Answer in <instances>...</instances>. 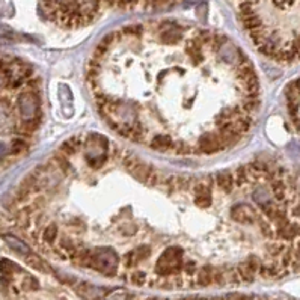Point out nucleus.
<instances>
[{
  "instance_id": "obj_1",
  "label": "nucleus",
  "mask_w": 300,
  "mask_h": 300,
  "mask_svg": "<svg viewBox=\"0 0 300 300\" xmlns=\"http://www.w3.org/2000/svg\"><path fill=\"white\" fill-rule=\"evenodd\" d=\"M238 20L257 48L278 62L299 55V0H231Z\"/></svg>"
},
{
  "instance_id": "obj_2",
  "label": "nucleus",
  "mask_w": 300,
  "mask_h": 300,
  "mask_svg": "<svg viewBox=\"0 0 300 300\" xmlns=\"http://www.w3.org/2000/svg\"><path fill=\"white\" fill-rule=\"evenodd\" d=\"M180 0H43L48 17L64 27H82L95 22L106 9H155Z\"/></svg>"
},
{
  "instance_id": "obj_3",
  "label": "nucleus",
  "mask_w": 300,
  "mask_h": 300,
  "mask_svg": "<svg viewBox=\"0 0 300 300\" xmlns=\"http://www.w3.org/2000/svg\"><path fill=\"white\" fill-rule=\"evenodd\" d=\"M183 249L178 246L168 248L157 261V269L155 272L158 276L166 278V276H178L181 269H183Z\"/></svg>"
},
{
  "instance_id": "obj_4",
  "label": "nucleus",
  "mask_w": 300,
  "mask_h": 300,
  "mask_svg": "<svg viewBox=\"0 0 300 300\" xmlns=\"http://www.w3.org/2000/svg\"><path fill=\"white\" fill-rule=\"evenodd\" d=\"M223 150H226V148L223 147V142H222L217 131H208V133H204L202 136H199L196 147H195L196 154H208V155Z\"/></svg>"
},
{
  "instance_id": "obj_5",
  "label": "nucleus",
  "mask_w": 300,
  "mask_h": 300,
  "mask_svg": "<svg viewBox=\"0 0 300 300\" xmlns=\"http://www.w3.org/2000/svg\"><path fill=\"white\" fill-rule=\"evenodd\" d=\"M126 169L140 183H148V178H150V175L154 171V168L151 166L150 163H145V162H142L139 158H134L133 163L129 165Z\"/></svg>"
},
{
  "instance_id": "obj_6",
  "label": "nucleus",
  "mask_w": 300,
  "mask_h": 300,
  "mask_svg": "<svg viewBox=\"0 0 300 300\" xmlns=\"http://www.w3.org/2000/svg\"><path fill=\"white\" fill-rule=\"evenodd\" d=\"M231 219L236 220L238 223H244V225H252L257 222V213L254 208H251L249 205H236L231 210Z\"/></svg>"
},
{
  "instance_id": "obj_7",
  "label": "nucleus",
  "mask_w": 300,
  "mask_h": 300,
  "mask_svg": "<svg viewBox=\"0 0 300 300\" xmlns=\"http://www.w3.org/2000/svg\"><path fill=\"white\" fill-rule=\"evenodd\" d=\"M2 238L6 241V244L14 251V252H17L19 255H23V257H27L29 254H32V251H30V248L20 240L19 237H15L14 234H8V233H5V234H2Z\"/></svg>"
},
{
  "instance_id": "obj_8",
  "label": "nucleus",
  "mask_w": 300,
  "mask_h": 300,
  "mask_svg": "<svg viewBox=\"0 0 300 300\" xmlns=\"http://www.w3.org/2000/svg\"><path fill=\"white\" fill-rule=\"evenodd\" d=\"M216 184H217V187L225 193V195H230V193L234 190V187H236V184H234V175L230 171L220 172L216 177Z\"/></svg>"
},
{
  "instance_id": "obj_9",
  "label": "nucleus",
  "mask_w": 300,
  "mask_h": 300,
  "mask_svg": "<svg viewBox=\"0 0 300 300\" xmlns=\"http://www.w3.org/2000/svg\"><path fill=\"white\" fill-rule=\"evenodd\" d=\"M77 296H80L82 299L85 300H98L101 297L100 294V290L92 287L91 284H86V282H79L76 287H74Z\"/></svg>"
},
{
  "instance_id": "obj_10",
  "label": "nucleus",
  "mask_w": 300,
  "mask_h": 300,
  "mask_svg": "<svg viewBox=\"0 0 300 300\" xmlns=\"http://www.w3.org/2000/svg\"><path fill=\"white\" fill-rule=\"evenodd\" d=\"M150 147L152 150L162 151V152H166V151H172L173 147V139L168 134H158V136H154L151 139Z\"/></svg>"
},
{
  "instance_id": "obj_11",
  "label": "nucleus",
  "mask_w": 300,
  "mask_h": 300,
  "mask_svg": "<svg viewBox=\"0 0 300 300\" xmlns=\"http://www.w3.org/2000/svg\"><path fill=\"white\" fill-rule=\"evenodd\" d=\"M82 142H83V139H82L80 136H74V137L65 140L64 144L61 145L59 151H61V154H62L64 157H71V155H74V154L77 152V150L80 148Z\"/></svg>"
},
{
  "instance_id": "obj_12",
  "label": "nucleus",
  "mask_w": 300,
  "mask_h": 300,
  "mask_svg": "<svg viewBox=\"0 0 300 300\" xmlns=\"http://www.w3.org/2000/svg\"><path fill=\"white\" fill-rule=\"evenodd\" d=\"M196 284L198 287H210L213 284V267L204 266L196 270Z\"/></svg>"
},
{
  "instance_id": "obj_13",
  "label": "nucleus",
  "mask_w": 300,
  "mask_h": 300,
  "mask_svg": "<svg viewBox=\"0 0 300 300\" xmlns=\"http://www.w3.org/2000/svg\"><path fill=\"white\" fill-rule=\"evenodd\" d=\"M24 259H26V264H27L29 267H32V269H35V270H38V272H41V273H50V267H48L47 262H45L44 259H41L38 255L29 254L27 257H24Z\"/></svg>"
},
{
  "instance_id": "obj_14",
  "label": "nucleus",
  "mask_w": 300,
  "mask_h": 300,
  "mask_svg": "<svg viewBox=\"0 0 300 300\" xmlns=\"http://www.w3.org/2000/svg\"><path fill=\"white\" fill-rule=\"evenodd\" d=\"M236 272L241 282H248V284H251V282H254L255 278H257V273H255V272H252V270H251V267H249L244 261H243V262H240V264L237 266Z\"/></svg>"
},
{
  "instance_id": "obj_15",
  "label": "nucleus",
  "mask_w": 300,
  "mask_h": 300,
  "mask_svg": "<svg viewBox=\"0 0 300 300\" xmlns=\"http://www.w3.org/2000/svg\"><path fill=\"white\" fill-rule=\"evenodd\" d=\"M58 226L55 223H50L43 233H41V240H43L44 244H48V246H53L58 240Z\"/></svg>"
},
{
  "instance_id": "obj_16",
  "label": "nucleus",
  "mask_w": 300,
  "mask_h": 300,
  "mask_svg": "<svg viewBox=\"0 0 300 300\" xmlns=\"http://www.w3.org/2000/svg\"><path fill=\"white\" fill-rule=\"evenodd\" d=\"M241 110H243V113L246 115V116H251V118H254L255 116V113L258 112V109H259V98H254V100H251V98H246L243 103H241Z\"/></svg>"
},
{
  "instance_id": "obj_17",
  "label": "nucleus",
  "mask_w": 300,
  "mask_h": 300,
  "mask_svg": "<svg viewBox=\"0 0 300 300\" xmlns=\"http://www.w3.org/2000/svg\"><path fill=\"white\" fill-rule=\"evenodd\" d=\"M233 175H234V184H236V187H243L246 183H249V171H248V166L246 165L238 166Z\"/></svg>"
},
{
  "instance_id": "obj_18",
  "label": "nucleus",
  "mask_w": 300,
  "mask_h": 300,
  "mask_svg": "<svg viewBox=\"0 0 300 300\" xmlns=\"http://www.w3.org/2000/svg\"><path fill=\"white\" fill-rule=\"evenodd\" d=\"M29 148V144L26 142V139H23V137H14L12 139V142H11V148L8 150V152L11 154V155H20L23 154L24 151H27Z\"/></svg>"
},
{
  "instance_id": "obj_19",
  "label": "nucleus",
  "mask_w": 300,
  "mask_h": 300,
  "mask_svg": "<svg viewBox=\"0 0 300 300\" xmlns=\"http://www.w3.org/2000/svg\"><path fill=\"white\" fill-rule=\"evenodd\" d=\"M287 97H288V103H299V80L297 79H294L287 86Z\"/></svg>"
},
{
  "instance_id": "obj_20",
  "label": "nucleus",
  "mask_w": 300,
  "mask_h": 300,
  "mask_svg": "<svg viewBox=\"0 0 300 300\" xmlns=\"http://www.w3.org/2000/svg\"><path fill=\"white\" fill-rule=\"evenodd\" d=\"M213 204V193H205V195H196L195 196V205L199 208H210Z\"/></svg>"
},
{
  "instance_id": "obj_21",
  "label": "nucleus",
  "mask_w": 300,
  "mask_h": 300,
  "mask_svg": "<svg viewBox=\"0 0 300 300\" xmlns=\"http://www.w3.org/2000/svg\"><path fill=\"white\" fill-rule=\"evenodd\" d=\"M130 280H131V284H134V285H137V287H142V285H145L147 284V273L145 272H142V270H134L131 275H130Z\"/></svg>"
},
{
  "instance_id": "obj_22",
  "label": "nucleus",
  "mask_w": 300,
  "mask_h": 300,
  "mask_svg": "<svg viewBox=\"0 0 300 300\" xmlns=\"http://www.w3.org/2000/svg\"><path fill=\"white\" fill-rule=\"evenodd\" d=\"M285 246L287 244H284L282 241H275V243H270V244H267V254L270 255L272 258H276L279 257L280 254H282V251L285 249Z\"/></svg>"
},
{
  "instance_id": "obj_23",
  "label": "nucleus",
  "mask_w": 300,
  "mask_h": 300,
  "mask_svg": "<svg viewBox=\"0 0 300 300\" xmlns=\"http://www.w3.org/2000/svg\"><path fill=\"white\" fill-rule=\"evenodd\" d=\"M38 287H40V284H38V280L35 278L26 276V278L23 279L22 288L24 291H33V290H38Z\"/></svg>"
},
{
  "instance_id": "obj_24",
  "label": "nucleus",
  "mask_w": 300,
  "mask_h": 300,
  "mask_svg": "<svg viewBox=\"0 0 300 300\" xmlns=\"http://www.w3.org/2000/svg\"><path fill=\"white\" fill-rule=\"evenodd\" d=\"M213 284L217 287H225L226 282H225V275H223V270L222 269H213Z\"/></svg>"
},
{
  "instance_id": "obj_25",
  "label": "nucleus",
  "mask_w": 300,
  "mask_h": 300,
  "mask_svg": "<svg viewBox=\"0 0 300 300\" xmlns=\"http://www.w3.org/2000/svg\"><path fill=\"white\" fill-rule=\"evenodd\" d=\"M244 262L251 267V270L252 272H255V273H258V270H259V267H261V259L258 257H255V255H251V257H248L246 259H244Z\"/></svg>"
},
{
  "instance_id": "obj_26",
  "label": "nucleus",
  "mask_w": 300,
  "mask_h": 300,
  "mask_svg": "<svg viewBox=\"0 0 300 300\" xmlns=\"http://www.w3.org/2000/svg\"><path fill=\"white\" fill-rule=\"evenodd\" d=\"M187 276H193L195 273H196V270H198V267H196V262L195 261H186V262H183V269H181Z\"/></svg>"
},
{
  "instance_id": "obj_27",
  "label": "nucleus",
  "mask_w": 300,
  "mask_h": 300,
  "mask_svg": "<svg viewBox=\"0 0 300 300\" xmlns=\"http://www.w3.org/2000/svg\"><path fill=\"white\" fill-rule=\"evenodd\" d=\"M121 231H122L126 236H131V234H134L136 226H134L133 223H126V225H122V226H121Z\"/></svg>"
},
{
  "instance_id": "obj_28",
  "label": "nucleus",
  "mask_w": 300,
  "mask_h": 300,
  "mask_svg": "<svg viewBox=\"0 0 300 300\" xmlns=\"http://www.w3.org/2000/svg\"><path fill=\"white\" fill-rule=\"evenodd\" d=\"M6 152H8V150L5 148V145H3V144H0V158H2V155H3V154H6Z\"/></svg>"
},
{
  "instance_id": "obj_29",
  "label": "nucleus",
  "mask_w": 300,
  "mask_h": 300,
  "mask_svg": "<svg viewBox=\"0 0 300 300\" xmlns=\"http://www.w3.org/2000/svg\"><path fill=\"white\" fill-rule=\"evenodd\" d=\"M252 300H269L267 297H264V296H254V299Z\"/></svg>"
},
{
  "instance_id": "obj_30",
  "label": "nucleus",
  "mask_w": 300,
  "mask_h": 300,
  "mask_svg": "<svg viewBox=\"0 0 300 300\" xmlns=\"http://www.w3.org/2000/svg\"><path fill=\"white\" fill-rule=\"evenodd\" d=\"M211 300H223V297H219V299H217V297H215V299H211Z\"/></svg>"
},
{
  "instance_id": "obj_31",
  "label": "nucleus",
  "mask_w": 300,
  "mask_h": 300,
  "mask_svg": "<svg viewBox=\"0 0 300 300\" xmlns=\"http://www.w3.org/2000/svg\"><path fill=\"white\" fill-rule=\"evenodd\" d=\"M59 300H66V297H62V299H59Z\"/></svg>"
}]
</instances>
